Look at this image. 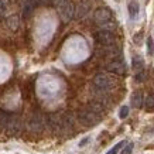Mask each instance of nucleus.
<instances>
[{
	"mask_svg": "<svg viewBox=\"0 0 154 154\" xmlns=\"http://www.w3.org/2000/svg\"><path fill=\"white\" fill-rule=\"evenodd\" d=\"M37 6V0H23V6H21V13H23L24 19H30L34 13V9Z\"/></svg>",
	"mask_w": 154,
	"mask_h": 154,
	"instance_id": "9d476101",
	"label": "nucleus"
},
{
	"mask_svg": "<svg viewBox=\"0 0 154 154\" xmlns=\"http://www.w3.org/2000/svg\"><path fill=\"white\" fill-rule=\"evenodd\" d=\"M78 120L81 125H84L86 127H92L95 125H98L100 122V115L95 113L94 110H91L89 107H84L78 112Z\"/></svg>",
	"mask_w": 154,
	"mask_h": 154,
	"instance_id": "f257e3e1",
	"label": "nucleus"
},
{
	"mask_svg": "<svg viewBox=\"0 0 154 154\" xmlns=\"http://www.w3.org/2000/svg\"><path fill=\"white\" fill-rule=\"evenodd\" d=\"M10 116H11V115H9L7 112H3V110L0 112V129L5 130V127H6V125H7V122H9Z\"/></svg>",
	"mask_w": 154,
	"mask_h": 154,
	"instance_id": "f3484780",
	"label": "nucleus"
},
{
	"mask_svg": "<svg viewBox=\"0 0 154 154\" xmlns=\"http://www.w3.org/2000/svg\"><path fill=\"white\" fill-rule=\"evenodd\" d=\"M143 60L140 57H133V69L137 71V72H141L143 71Z\"/></svg>",
	"mask_w": 154,
	"mask_h": 154,
	"instance_id": "dca6fc26",
	"label": "nucleus"
},
{
	"mask_svg": "<svg viewBox=\"0 0 154 154\" xmlns=\"http://www.w3.org/2000/svg\"><path fill=\"white\" fill-rule=\"evenodd\" d=\"M127 115H129V106H122L120 112H119V116H120V119H126Z\"/></svg>",
	"mask_w": 154,
	"mask_h": 154,
	"instance_id": "412c9836",
	"label": "nucleus"
},
{
	"mask_svg": "<svg viewBox=\"0 0 154 154\" xmlns=\"http://www.w3.org/2000/svg\"><path fill=\"white\" fill-rule=\"evenodd\" d=\"M144 106L147 112H154V94L147 96V99H146V102H144Z\"/></svg>",
	"mask_w": 154,
	"mask_h": 154,
	"instance_id": "2eb2a0df",
	"label": "nucleus"
},
{
	"mask_svg": "<svg viewBox=\"0 0 154 154\" xmlns=\"http://www.w3.org/2000/svg\"><path fill=\"white\" fill-rule=\"evenodd\" d=\"M123 144H125V143H123V141H120V143H117V144L115 146V147H113V149L110 150V151H109V153H106V154H116L117 151H119V150H120L122 147H123Z\"/></svg>",
	"mask_w": 154,
	"mask_h": 154,
	"instance_id": "4be33fe9",
	"label": "nucleus"
},
{
	"mask_svg": "<svg viewBox=\"0 0 154 154\" xmlns=\"http://www.w3.org/2000/svg\"><path fill=\"white\" fill-rule=\"evenodd\" d=\"M6 24H7V27L10 30H17L19 28V17L17 16H10L6 20Z\"/></svg>",
	"mask_w": 154,
	"mask_h": 154,
	"instance_id": "4468645a",
	"label": "nucleus"
},
{
	"mask_svg": "<svg viewBox=\"0 0 154 154\" xmlns=\"http://www.w3.org/2000/svg\"><path fill=\"white\" fill-rule=\"evenodd\" d=\"M113 81L110 76H107L106 74H98L94 78V84H92V88L98 89L100 92H109L110 89L113 88Z\"/></svg>",
	"mask_w": 154,
	"mask_h": 154,
	"instance_id": "7ed1b4c3",
	"label": "nucleus"
},
{
	"mask_svg": "<svg viewBox=\"0 0 154 154\" xmlns=\"http://www.w3.org/2000/svg\"><path fill=\"white\" fill-rule=\"evenodd\" d=\"M7 7H9V0H0V16L6 13Z\"/></svg>",
	"mask_w": 154,
	"mask_h": 154,
	"instance_id": "6ab92c4d",
	"label": "nucleus"
},
{
	"mask_svg": "<svg viewBox=\"0 0 154 154\" xmlns=\"http://www.w3.org/2000/svg\"><path fill=\"white\" fill-rule=\"evenodd\" d=\"M137 13H139V5H137L136 2H131V3H129V14H130L131 19H136Z\"/></svg>",
	"mask_w": 154,
	"mask_h": 154,
	"instance_id": "a211bd4d",
	"label": "nucleus"
},
{
	"mask_svg": "<svg viewBox=\"0 0 154 154\" xmlns=\"http://www.w3.org/2000/svg\"><path fill=\"white\" fill-rule=\"evenodd\" d=\"M88 107L91 109V110H94L95 113H98V115H100L102 116V113L105 112V106H103L102 103L96 102V100H92V102L88 105Z\"/></svg>",
	"mask_w": 154,
	"mask_h": 154,
	"instance_id": "ddd939ff",
	"label": "nucleus"
},
{
	"mask_svg": "<svg viewBox=\"0 0 154 154\" xmlns=\"http://www.w3.org/2000/svg\"><path fill=\"white\" fill-rule=\"evenodd\" d=\"M94 20L98 24H100V26H106L112 20V11H110V9H107V7H100V9H98L95 11Z\"/></svg>",
	"mask_w": 154,
	"mask_h": 154,
	"instance_id": "0eeeda50",
	"label": "nucleus"
},
{
	"mask_svg": "<svg viewBox=\"0 0 154 154\" xmlns=\"http://www.w3.org/2000/svg\"><path fill=\"white\" fill-rule=\"evenodd\" d=\"M88 141H89V139H88V137H86L85 140H82V141H81V143H79V146H81V147H82V146H85V144H86V143H88Z\"/></svg>",
	"mask_w": 154,
	"mask_h": 154,
	"instance_id": "bb28decb",
	"label": "nucleus"
},
{
	"mask_svg": "<svg viewBox=\"0 0 154 154\" xmlns=\"http://www.w3.org/2000/svg\"><path fill=\"white\" fill-rule=\"evenodd\" d=\"M20 130H21V119L16 115H11L5 127V131L7 133V136H17Z\"/></svg>",
	"mask_w": 154,
	"mask_h": 154,
	"instance_id": "39448f33",
	"label": "nucleus"
},
{
	"mask_svg": "<svg viewBox=\"0 0 154 154\" xmlns=\"http://www.w3.org/2000/svg\"><path fill=\"white\" fill-rule=\"evenodd\" d=\"M57 9H58V13H60L61 19L64 20V21H69L75 16V6L71 2H68V0L64 2L62 5H60Z\"/></svg>",
	"mask_w": 154,
	"mask_h": 154,
	"instance_id": "423d86ee",
	"label": "nucleus"
},
{
	"mask_svg": "<svg viewBox=\"0 0 154 154\" xmlns=\"http://www.w3.org/2000/svg\"><path fill=\"white\" fill-rule=\"evenodd\" d=\"M140 40H141V33L136 34V37H134V41H136V42H140Z\"/></svg>",
	"mask_w": 154,
	"mask_h": 154,
	"instance_id": "a878e982",
	"label": "nucleus"
},
{
	"mask_svg": "<svg viewBox=\"0 0 154 154\" xmlns=\"http://www.w3.org/2000/svg\"><path fill=\"white\" fill-rule=\"evenodd\" d=\"M131 151H133V143H129V144H126V147L122 150L120 154H131Z\"/></svg>",
	"mask_w": 154,
	"mask_h": 154,
	"instance_id": "5701e85b",
	"label": "nucleus"
},
{
	"mask_svg": "<svg viewBox=\"0 0 154 154\" xmlns=\"http://www.w3.org/2000/svg\"><path fill=\"white\" fill-rule=\"evenodd\" d=\"M89 9H91V5L89 2H79L76 7H75V17L76 19H82L86 14L89 13Z\"/></svg>",
	"mask_w": 154,
	"mask_h": 154,
	"instance_id": "9b49d317",
	"label": "nucleus"
},
{
	"mask_svg": "<svg viewBox=\"0 0 154 154\" xmlns=\"http://www.w3.org/2000/svg\"><path fill=\"white\" fill-rule=\"evenodd\" d=\"M106 69L110 71V72H115V74L123 75V74H126V64H125L122 60H115V61H112V62L107 64Z\"/></svg>",
	"mask_w": 154,
	"mask_h": 154,
	"instance_id": "1a4fd4ad",
	"label": "nucleus"
},
{
	"mask_svg": "<svg viewBox=\"0 0 154 154\" xmlns=\"http://www.w3.org/2000/svg\"><path fill=\"white\" fill-rule=\"evenodd\" d=\"M45 127V119L42 117V115L40 113H34L28 117L27 120V129L28 131H31L34 134H40Z\"/></svg>",
	"mask_w": 154,
	"mask_h": 154,
	"instance_id": "f03ea898",
	"label": "nucleus"
},
{
	"mask_svg": "<svg viewBox=\"0 0 154 154\" xmlns=\"http://www.w3.org/2000/svg\"><path fill=\"white\" fill-rule=\"evenodd\" d=\"M147 52H149L150 55L154 52V41H153V38L151 37L147 38Z\"/></svg>",
	"mask_w": 154,
	"mask_h": 154,
	"instance_id": "aec40b11",
	"label": "nucleus"
},
{
	"mask_svg": "<svg viewBox=\"0 0 154 154\" xmlns=\"http://www.w3.org/2000/svg\"><path fill=\"white\" fill-rule=\"evenodd\" d=\"M143 78H144V74H143V71H141L140 74H137V75H136V79L139 81V82H141V81H143Z\"/></svg>",
	"mask_w": 154,
	"mask_h": 154,
	"instance_id": "393cba45",
	"label": "nucleus"
},
{
	"mask_svg": "<svg viewBox=\"0 0 154 154\" xmlns=\"http://www.w3.org/2000/svg\"><path fill=\"white\" fill-rule=\"evenodd\" d=\"M47 123L52 131H60L64 129V116H61L58 113H51L47 119Z\"/></svg>",
	"mask_w": 154,
	"mask_h": 154,
	"instance_id": "6e6552de",
	"label": "nucleus"
},
{
	"mask_svg": "<svg viewBox=\"0 0 154 154\" xmlns=\"http://www.w3.org/2000/svg\"><path fill=\"white\" fill-rule=\"evenodd\" d=\"M130 102H131V106H133V107H141V106H143V94H141L140 91H136V92H133Z\"/></svg>",
	"mask_w": 154,
	"mask_h": 154,
	"instance_id": "f8f14e48",
	"label": "nucleus"
},
{
	"mask_svg": "<svg viewBox=\"0 0 154 154\" xmlns=\"http://www.w3.org/2000/svg\"><path fill=\"white\" fill-rule=\"evenodd\" d=\"M50 3H52V0H37V5H41V6L50 5Z\"/></svg>",
	"mask_w": 154,
	"mask_h": 154,
	"instance_id": "b1692460",
	"label": "nucleus"
},
{
	"mask_svg": "<svg viewBox=\"0 0 154 154\" xmlns=\"http://www.w3.org/2000/svg\"><path fill=\"white\" fill-rule=\"evenodd\" d=\"M96 38V42H98L100 47H112L113 44H115V35H113L112 31H109V30H100L96 33L95 35Z\"/></svg>",
	"mask_w": 154,
	"mask_h": 154,
	"instance_id": "20e7f679",
	"label": "nucleus"
}]
</instances>
